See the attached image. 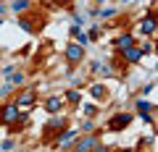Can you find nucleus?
<instances>
[{
    "label": "nucleus",
    "instance_id": "obj_5",
    "mask_svg": "<svg viewBox=\"0 0 158 152\" xmlns=\"http://www.w3.org/2000/svg\"><path fill=\"white\" fill-rule=\"evenodd\" d=\"M121 58H124L127 63H137V60L142 58V50H140V47H135V45H129V47H124Z\"/></svg>",
    "mask_w": 158,
    "mask_h": 152
},
{
    "label": "nucleus",
    "instance_id": "obj_2",
    "mask_svg": "<svg viewBox=\"0 0 158 152\" xmlns=\"http://www.w3.org/2000/svg\"><path fill=\"white\" fill-rule=\"evenodd\" d=\"M129 121H132V115H129V113H116V115L111 118V123H108V129H111V131L127 129V126H129Z\"/></svg>",
    "mask_w": 158,
    "mask_h": 152
},
{
    "label": "nucleus",
    "instance_id": "obj_14",
    "mask_svg": "<svg viewBox=\"0 0 158 152\" xmlns=\"http://www.w3.org/2000/svg\"><path fill=\"white\" fill-rule=\"evenodd\" d=\"M148 110H153V102H148V100H137V113H148Z\"/></svg>",
    "mask_w": 158,
    "mask_h": 152
},
{
    "label": "nucleus",
    "instance_id": "obj_9",
    "mask_svg": "<svg viewBox=\"0 0 158 152\" xmlns=\"http://www.w3.org/2000/svg\"><path fill=\"white\" fill-rule=\"evenodd\" d=\"M61 107H63V100H58V97H48V102H45V110L48 113H61Z\"/></svg>",
    "mask_w": 158,
    "mask_h": 152
},
{
    "label": "nucleus",
    "instance_id": "obj_19",
    "mask_svg": "<svg viewBox=\"0 0 158 152\" xmlns=\"http://www.w3.org/2000/svg\"><path fill=\"white\" fill-rule=\"evenodd\" d=\"M98 34H100V29L92 26V29H90V37H87V40H98Z\"/></svg>",
    "mask_w": 158,
    "mask_h": 152
},
{
    "label": "nucleus",
    "instance_id": "obj_10",
    "mask_svg": "<svg viewBox=\"0 0 158 152\" xmlns=\"http://www.w3.org/2000/svg\"><path fill=\"white\" fill-rule=\"evenodd\" d=\"M74 136H79V131H74V129H71V131H63V134L58 136V147H69Z\"/></svg>",
    "mask_w": 158,
    "mask_h": 152
},
{
    "label": "nucleus",
    "instance_id": "obj_1",
    "mask_svg": "<svg viewBox=\"0 0 158 152\" xmlns=\"http://www.w3.org/2000/svg\"><path fill=\"white\" fill-rule=\"evenodd\" d=\"M16 118H19V105L16 102H11V105H6L0 110V123H13Z\"/></svg>",
    "mask_w": 158,
    "mask_h": 152
},
{
    "label": "nucleus",
    "instance_id": "obj_12",
    "mask_svg": "<svg viewBox=\"0 0 158 152\" xmlns=\"http://www.w3.org/2000/svg\"><path fill=\"white\" fill-rule=\"evenodd\" d=\"M66 100L71 102V105H79V100H82V95H79L77 89H69V92H66Z\"/></svg>",
    "mask_w": 158,
    "mask_h": 152
},
{
    "label": "nucleus",
    "instance_id": "obj_15",
    "mask_svg": "<svg viewBox=\"0 0 158 152\" xmlns=\"http://www.w3.org/2000/svg\"><path fill=\"white\" fill-rule=\"evenodd\" d=\"M27 6H29V0H13V11H16V13H19V11H24Z\"/></svg>",
    "mask_w": 158,
    "mask_h": 152
},
{
    "label": "nucleus",
    "instance_id": "obj_3",
    "mask_svg": "<svg viewBox=\"0 0 158 152\" xmlns=\"http://www.w3.org/2000/svg\"><path fill=\"white\" fill-rule=\"evenodd\" d=\"M140 32L145 34V37H153V34H156V16H153V13H148L140 21Z\"/></svg>",
    "mask_w": 158,
    "mask_h": 152
},
{
    "label": "nucleus",
    "instance_id": "obj_20",
    "mask_svg": "<svg viewBox=\"0 0 158 152\" xmlns=\"http://www.w3.org/2000/svg\"><path fill=\"white\" fill-rule=\"evenodd\" d=\"M85 115H95V105H87L85 107Z\"/></svg>",
    "mask_w": 158,
    "mask_h": 152
},
{
    "label": "nucleus",
    "instance_id": "obj_21",
    "mask_svg": "<svg viewBox=\"0 0 158 152\" xmlns=\"http://www.w3.org/2000/svg\"><path fill=\"white\" fill-rule=\"evenodd\" d=\"M58 3H71V0H58Z\"/></svg>",
    "mask_w": 158,
    "mask_h": 152
},
{
    "label": "nucleus",
    "instance_id": "obj_18",
    "mask_svg": "<svg viewBox=\"0 0 158 152\" xmlns=\"http://www.w3.org/2000/svg\"><path fill=\"white\" fill-rule=\"evenodd\" d=\"M92 97H106V89H103L100 84H95L92 87Z\"/></svg>",
    "mask_w": 158,
    "mask_h": 152
},
{
    "label": "nucleus",
    "instance_id": "obj_17",
    "mask_svg": "<svg viewBox=\"0 0 158 152\" xmlns=\"http://www.w3.org/2000/svg\"><path fill=\"white\" fill-rule=\"evenodd\" d=\"M8 84H24V76H21V73H13V76H11V79H8Z\"/></svg>",
    "mask_w": 158,
    "mask_h": 152
},
{
    "label": "nucleus",
    "instance_id": "obj_23",
    "mask_svg": "<svg viewBox=\"0 0 158 152\" xmlns=\"http://www.w3.org/2000/svg\"><path fill=\"white\" fill-rule=\"evenodd\" d=\"M0 13H3V6H0Z\"/></svg>",
    "mask_w": 158,
    "mask_h": 152
},
{
    "label": "nucleus",
    "instance_id": "obj_16",
    "mask_svg": "<svg viewBox=\"0 0 158 152\" xmlns=\"http://www.w3.org/2000/svg\"><path fill=\"white\" fill-rule=\"evenodd\" d=\"M19 26L27 29V32H34V24H32V21H27V18H19Z\"/></svg>",
    "mask_w": 158,
    "mask_h": 152
},
{
    "label": "nucleus",
    "instance_id": "obj_13",
    "mask_svg": "<svg viewBox=\"0 0 158 152\" xmlns=\"http://www.w3.org/2000/svg\"><path fill=\"white\" fill-rule=\"evenodd\" d=\"M32 102H34V95H32V92H27V95L19 97V105H24V107H29Z\"/></svg>",
    "mask_w": 158,
    "mask_h": 152
},
{
    "label": "nucleus",
    "instance_id": "obj_4",
    "mask_svg": "<svg viewBox=\"0 0 158 152\" xmlns=\"http://www.w3.org/2000/svg\"><path fill=\"white\" fill-rule=\"evenodd\" d=\"M82 58H85V47L82 45H69L66 47V60L69 63H79Z\"/></svg>",
    "mask_w": 158,
    "mask_h": 152
},
{
    "label": "nucleus",
    "instance_id": "obj_8",
    "mask_svg": "<svg viewBox=\"0 0 158 152\" xmlns=\"http://www.w3.org/2000/svg\"><path fill=\"white\" fill-rule=\"evenodd\" d=\"M129 45H135V37H132V34H121V37L113 40V47H116V50H124V47H129Z\"/></svg>",
    "mask_w": 158,
    "mask_h": 152
},
{
    "label": "nucleus",
    "instance_id": "obj_7",
    "mask_svg": "<svg viewBox=\"0 0 158 152\" xmlns=\"http://www.w3.org/2000/svg\"><path fill=\"white\" fill-rule=\"evenodd\" d=\"M63 129H66V118L63 115H53L48 121V131H63Z\"/></svg>",
    "mask_w": 158,
    "mask_h": 152
},
{
    "label": "nucleus",
    "instance_id": "obj_11",
    "mask_svg": "<svg viewBox=\"0 0 158 152\" xmlns=\"http://www.w3.org/2000/svg\"><path fill=\"white\" fill-rule=\"evenodd\" d=\"M71 37L77 40V45H82V47L87 45V34H82V32H79V26H74V29H71Z\"/></svg>",
    "mask_w": 158,
    "mask_h": 152
},
{
    "label": "nucleus",
    "instance_id": "obj_24",
    "mask_svg": "<svg viewBox=\"0 0 158 152\" xmlns=\"http://www.w3.org/2000/svg\"><path fill=\"white\" fill-rule=\"evenodd\" d=\"M0 24H3V21H0Z\"/></svg>",
    "mask_w": 158,
    "mask_h": 152
},
{
    "label": "nucleus",
    "instance_id": "obj_22",
    "mask_svg": "<svg viewBox=\"0 0 158 152\" xmlns=\"http://www.w3.org/2000/svg\"><path fill=\"white\" fill-rule=\"evenodd\" d=\"M98 3H106V0H98Z\"/></svg>",
    "mask_w": 158,
    "mask_h": 152
},
{
    "label": "nucleus",
    "instance_id": "obj_6",
    "mask_svg": "<svg viewBox=\"0 0 158 152\" xmlns=\"http://www.w3.org/2000/svg\"><path fill=\"white\" fill-rule=\"evenodd\" d=\"M77 150L85 152V150H103V147H100V142H98V136H85V139L77 144Z\"/></svg>",
    "mask_w": 158,
    "mask_h": 152
}]
</instances>
